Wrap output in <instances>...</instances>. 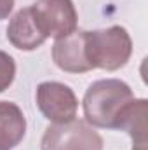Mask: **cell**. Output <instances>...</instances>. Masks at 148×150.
Wrapping results in <instances>:
<instances>
[{"instance_id":"cell-1","label":"cell","mask_w":148,"mask_h":150,"mask_svg":"<svg viewBox=\"0 0 148 150\" xmlns=\"http://www.w3.org/2000/svg\"><path fill=\"white\" fill-rule=\"evenodd\" d=\"M134 100L132 89L118 79H103L89 86L84 96L85 122L94 127L115 129L124 107Z\"/></svg>"},{"instance_id":"cell-2","label":"cell","mask_w":148,"mask_h":150,"mask_svg":"<svg viewBox=\"0 0 148 150\" xmlns=\"http://www.w3.org/2000/svg\"><path fill=\"white\" fill-rule=\"evenodd\" d=\"M85 52L91 68L115 72L131 58L132 40L122 26H110L105 30L85 32Z\"/></svg>"},{"instance_id":"cell-3","label":"cell","mask_w":148,"mask_h":150,"mask_svg":"<svg viewBox=\"0 0 148 150\" xmlns=\"http://www.w3.org/2000/svg\"><path fill=\"white\" fill-rule=\"evenodd\" d=\"M42 150H103V138L85 120L52 124L42 136Z\"/></svg>"},{"instance_id":"cell-4","label":"cell","mask_w":148,"mask_h":150,"mask_svg":"<svg viewBox=\"0 0 148 150\" xmlns=\"http://www.w3.org/2000/svg\"><path fill=\"white\" fill-rule=\"evenodd\" d=\"M32 11L47 38L66 37L77 30V11L72 0H37Z\"/></svg>"},{"instance_id":"cell-5","label":"cell","mask_w":148,"mask_h":150,"mask_svg":"<svg viewBox=\"0 0 148 150\" xmlns=\"http://www.w3.org/2000/svg\"><path fill=\"white\" fill-rule=\"evenodd\" d=\"M37 105L52 124L73 120L78 108L75 93L61 82H42L37 87Z\"/></svg>"},{"instance_id":"cell-6","label":"cell","mask_w":148,"mask_h":150,"mask_svg":"<svg viewBox=\"0 0 148 150\" xmlns=\"http://www.w3.org/2000/svg\"><path fill=\"white\" fill-rule=\"evenodd\" d=\"M52 59L63 72L84 74L92 70L85 52V32H77L56 38L52 47Z\"/></svg>"},{"instance_id":"cell-7","label":"cell","mask_w":148,"mask_h":150,"mask_svg":"<svg viewBox=\"0 0 148 150\" xmlns=\"http://www.w3.org/2000/svg\"><path fill=\"white\" fill-rule=\"evenodd\" d=\"M7 40L16 49H21V51H35L47 40V35L42 32L37 18L32 11V5L19 9L12 16L7 26Z\"/></svg>"},{"instance_id":"cell-8","label":"cell","mask_w":148,"mask_h":150,"mask_svg":"<svg viewBox=\"0 0 148 150\" xmlns=\"http://www.w3.org/2000/svg\"><path fill=\"white\" fill-rule=\"evenodd\" d=\"M148 101L147 100H131L120 112L115 129L129 133L132 145L148 143Z\"/></svg>"},{"instance_id":"cell-9","label":"cell","mask_w":148,"mask_h":150,"mask_svg":"<svg viewBox=\"0 0 148 150\" xmlns=\"http://www.w3.org/2000/svg\"><path fill=\"white\" fill-rule=\"evenodd\" d=\"M26 120L21 108L11 101H0V150H12L25 138Z\"/></svg>"},{"instance_id":"cell-10","label":"cell","mask_w":148,"mask_h":150,"mask_svg":"<svg viewBox=\"0 0 148 150\" xmlns=\"http://www.w3.org/2000/svg\"><path fill=\"white\" fill-rule=\"evenodd\" d=\"M16 77V63L12 56L0 51V93L5 91Z\"/></svg>"},{"instance_id":"cell-11","label":"cell","mask_w":148,"mask_h":150,"mask_svg":"<svg viewBox=\"0 0 148 150\" xmlns=\"http://www.w3.org/2000/svg\"><path fill=\"white\" fill-rule=\"evenodd\" d=\"M14 7V0H0V19H5Z\"/></svg>"},{"instance_id":"cell-12","label":"cell","mask_w":148,"mask_h":150,"mask_svg":"<svg viewBox=\"0 0 148 150\" xmlns=\"http://www.w3.org/2000/svg\"><path fill=\"white\" fill-rule=\"evenodd\" d=\"M132 150H147V145H132Z\"/></svg>"}]
</instances>
